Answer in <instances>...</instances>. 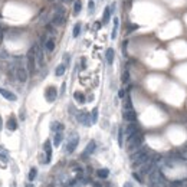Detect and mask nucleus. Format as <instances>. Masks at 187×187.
<instances>
[{
  "label": "nucleus",
  "mask_w": 187,
  "mask_h": 187,
  "mask_svg": "<svg viewBox=\"0 0 187 187\" xmlns=\"http://www.w3.org/2000/svg\"><path fill=\"white\" fill-rule=\"evenodd\" d=\"M148 158H150V157H148V150H147V148H141V147H140L138 150L132 151V154H131L132 167H138V165H141L143 163H145Z\"/></svg>",
  "instance_id": "obj_1"
},
{
  "label": "nucleus",
  "mask_w": 187,
  "mask_h": 187,
  "mask_svg": "<svg viewBox=\"0 0 187 187\" xmlns=\"http://www.w3.org/2000/svg\"><path fill=\"white\" fill-rule=\"evenodd\" d=\"M143 141H144L143 134L138 131L137 134L131 135L130 138H127V150H128L130 153L135 151V150H138V148L143 145Z\"/></svg>",
  "instance_id": "obj_2"
},
{
  "label": "nucleus",
  "mask_w": 187,
  "mask_h": 187,
  "mask_svg": "<svg viewBox=\"0 0 187 187\" xmlns=\"http://www.w3.org/2000/svg\"><path fill=\"white\" fill-rule=\"evenodd\" d=\"M64 19H65V7L62 4H56L55 6V13L52 16V25L55 26H59L64 23Z\"/></svg>",
  "instance_id": "obj_3"
},
{
  "label": "nucleus",
  "mask_w": 187,
  "mask_h": 187,
  "mask_svg": "<svg viewBox=\"0 0 187 187\" xmlns=\"http://www.w3.org/2000/svg\"><path fill=\"white\" fill-rule=\"evenodd\" d=\"M35 51H36V45H33L27 52V68H29V74H33L36 71V58H35Z\"/></svg>",
  "instance_id": "obj_4"
},
{
  "label": "nucleus",
  "mask_w": 187,
  "mask_h": 187,
  "mask_svg": "<svg viewBox=\"0 0 187 187\" xmlns=\"http://www.w3.org/2000/svg\"><path fill=\"white\" fill-rule=\"evenodd\" d=\"M78 143H79V137L78 134H72L69 138H68V143H66V153L71 154L75 151V148L78 147Z\"/></svg>",
  "instance_id": "obj_5"
},
{
  "label": "nucleus",
  "mask_w": 187,
  "mask_h": 187,
  "mask_svg": "<svg viewBox=\"0 0 187 187\" xmlns=\"http://www.w3.org/2000/svg\"><path fill=\"white\" fill-rule=\"evenodd\" d=\"M77 120L79 121V124H82L84 127H91L92 122H91V115H89L87 111H81L77 114Z\"/></svg>",
  "instance_id": "obj_6"
},
{
  "label": "nucleus",
  "mask_w": 187,
  "mask_h": 187,
  "mask_svg": "<svg viewBox=\"0 0 187 187\" xmlns=\"http://www.w3.org/2000/svg\"><path fill=\"white\" fill-rule=\"evenodd\" d=\"M45 98H46L48 102H53L58 98V89L55 87H48L46 91H45Z\"/></svg>",
  "instance_id": "obj_7"
},
{
  "label": "nucleus",
  "mask_w": 187,
  "mask_h": 187,
  "mask_svg": "<svg viewBox=\"0 0 187 187\" xmlns=\"http://www.w3.org/2000/svg\"><path fill=\"white\" fill-rule=\"evenodd\" d=\"M43 150H45V164H49L51 163V158H52V144H51V140H46L43 144Z\"/></svg>",
  "instance_id": "obj_8"
},
{
  "label": "nucleus",
  "mask_w": 187,
  "mask_h": 187,
  "mask_svg": "<svg viewBox=\"0 0 187 187\" xmlns=\"http://www.w3.org/2000/svg\"><path fill=\"white\" fill-rule=\"evenodd\" d=\"M137 132H138V125H137L135 122H130V124L127 125V128H125L124 134H125V137H127V138H130L131 135L137 134Z\"/></svg>",
  "instance_id": "obj_9"
},
{
  "label": "nucleus",
  "mask_w": 187,
  "mask_h": 187,
  "mask_svg": "<svg viewBox=\"0 0 187 187\" xmlns=\"http://www.w3.org/2000/svg\"><path fill=\"white\" fill-rule=\"evenodd\" d=\"M124 120L127 122H135L137 121V114L134 110H124V114H122Z\"/></svg>",
  "instance_id": "obj_10"
},
{
  "label": "nucleus",
  "mask_w": 187,
  "mask_h": 187,
  "mask_svg": "<svg viewBox=\"0 0 187 187\" xmlns=\"http://www.w3.org/2000/svg\"><path fill=\"white\" fill-rule=\"evenodd\" d=\"M16 78H17L19 82H26L27 81V71L25 68H22V66H19L16 69Z\"/></svg>",
  "instance_id": "obj_11"
},
{
  "label": "nucleus",
  "mask_w": 187,
  "mask_h": 187,
  "mask_svg": "<svg viewBox=\"0 0 187 187\" xmlns=\"http://www.w3.org/2000/svg\"><path fill=\"white\" fill-rule=\"evenodd\" d=\"M95 148H97V143L94 141V140H91L88 143V145H87V148L84 150V153H82V157L85 158V157H88V155H91L94 151H95Z\"/></svg>",
  "instance_id": "obj_12"
},
{
  "label": "nucleus",
  "mask_w": 187,
  "mask_h": 187,
  "mask_svg": "<svg viewBox=\"0 0 187 187\" xmlns=\"http://www.w3.org/2000/svg\"><path fill=\"white\" fill-rule=\"evenodd\" d=\"M0 95L3 98H6L7 101H16L17 99V97L13 92H10V91H7V89H4V88H0Z\"/></svg>",
  "instance_id": "obj_13"
},
{
  "label": "nucleus",
  "mask_w": 187,
  "mask_h": 187,
  "mask_svg": "<svg viewBox=\"0 0 187 187\" xmlns=\"http://www.w3.org/2000/svg\"><path fill=\"white\" fill-rule=\"evenodd\" d=\"M35 58H36V64L38 65H43V52L42 49L36 45V51H35Z\"/></svg>",
  "instance_id": "obj_14"
},
{
  "label": "nucleus",
  "mask_w": 187,
  "mask_h": 187,
  "mask_svg": "<svg viewBox=\"0 0 187 187\" xmlns=\"http://www.w3.org/2000/svg\"><path fill=\"white\" fill-rule=\"evenodd\" d=\"M114 58H115V52L112 48H108L107 52H105V59H107V64L108 65H112L114 64Z\"/></svg>",
  "instance_id": "obj_15"
},
{
  "label": "nucleus",
  "mask_w": 187,
  "mask_h": 187,
  "mask_svg": "<svg viewBox=\"0 0 187 187\" xmlns=\"http://www.w3.org/2000/svg\"><path fill=\"white\" fill-rule=\"evenodd\" d=\"M51 130L53 132H62L64 130H65V125L62 124V122L59 121H53L52 124H51Z\"/></svg>",
  "instance_id": "obj_16"
},
{
  "label": "nucleus",
  "mask_w": 187,
  "mask_h": 187,
  "mask_svg": "<svg viewBox=\"0 0 187 187\" xmlns=\"http://www.w3.org/2000/svg\"><path fill=\"white\" fill-rule=\"evenodd\" d=\"M6 127H7V130H10V131H16V130H17V121H16V118H14V117H10L9 121L6 122Z\"/></svg>",
  "instance_id": "obj_17"
},
{
  "label": "nucleus",
  "mask_w": 187,
  "mask_h": 187,
  "mask_svg": "<svg viewBox=\"0 0 187 187\" xmlns=\"http://www.w3.org/2000/svg\"><path fill=\"white\" fill-rule=\"evenodd\" d=\"M74 98H75V101H77L78 104H85V102H87V99H85V95H84L82 92H79V91L74 92Z\"/></svg>",
  "instance_id": "obj_18"
},
{
  "label": "nucleus",
  "mask_w": 187,
  "mask_h": 187,
  "mask_svg": "<svg viewBox=\"0 0 187 187\" xmlns=\"http://www.w3.org/2000/svg\"><path fill=\"white\" fill-rule=\"evenodd\" d=\"M111 9L110 7H105V10H104V16H102V25H107V23L110 22V17H111Z\"/></svg>",
  "instance_id": "obj_19"
},
{
  "label": "nucleus",
  "mask_w": 187,
  "mask_h": 187,
  "mask_svg": "<svg viewBox=\"0 0 187 187\" xmlns=\"http://www.w3.org/2000/svg\"><path fill=\"white\" fill-rule=\"evenodd\" d=\"M118 26H120V20H118V17H114V27H112V33H111V38H112V39H115V38H117Z\"/></svg>",
  "instance_id": "obj_20"
},
{
  "label": "nucleus",
  "mask_w": 187,
  "mask_h": 187,
  "mask_svg": "<svg viewBox=\"0 0 187 187\" xmlns=\"http://www.w3.org/2000/svg\"><path fill=\"white\" fill-rule=\"evenodd\" d=\"M62 140H64V134H62V132H55V137H53V145H55V147H59L61 143H62Z\"/></svg>",
  "instance_id": "obj_21"
},
{
  "label": "nucleus",
  "mask_w": 187,
  "mask_h": 187,
  "mask_svg": "<svg viewBox=\"0 0 187 187\" xmlns=\"http://www.w3.org/2000/svg\"><path fill=\"white\" fill-rule=\"evenodd\" d=\"M45 49H46L48 52H52V51L55 49V40H53V39H48V40L45 42Z\"/></svg>",
  "instance_id": "obj_22"
},
{
  "label": "nucleus",
  "mask_w": 187,
  "mask_h": 187,
  "mask_svg": "<svg viewBox=\"0 0 187 187\" xmlns=\"http://www.w3.org/2000/svg\"><path fill=\"white\" fill-rule=\"evenodd\" d=\"M81 10H82V1L81 0H75V3H74V14L75 16L79 14Z\"/></svg>",
  "instance_id": "obj_23"
},
{
  "label": "nucleus",
  "mask_w": 187,
  "mask_h": 187,
  "mask_svg": "<svg viewBox=\"0 0 187 187\" xmlns=\"http://www.w3.org/2000/svg\"><path fill=\"white\" fill-rule=\"evenodd\" d=\"M97 176L99 178H107V177L110 176V170L108 168H99L98 171H97Z\"/></svg>",
  "instance_id": "obj_24"
},
{
  "label": "nucleus",
  "mask_w": 187,
  "mask_h": 187,
  "mask_svg": "<svg viewBox=\"0 0 187 187\" xmlns=\"http://www.w3.org/2000/svg\"><path fill=\"white\" fill-rule=\"evenodd\" d=\"M65 71H66V66L64 65V64H61V65L56 66V69H55V75H56V77H62V75L65 74Z\"/></svg>",
  "instance_id": "obj_25"
},
{
  "label": "nucleus",
  "mask_w": 187,
  "mask_h": 187,
  "mask_svg": "<svg viewBox=\"0 0 187 187\" xmlns=\"http://www.w3.org/2000/svg\"><path fill=\"white\" fill-rule=\"evenodd\" d=\"M81 27H82V25H81L79 22L75 23L74 30H72V36H74V38H78V36H79V33H81Z\"/></svg>",
  "instance_id": "obj_26"
},
{
  "label": "nucleus",
  "mask_w": 187,
  "mask_h": 187,
  "mask_svg": "<svg viewBox=\"0 0 187 187\" xmlns=\"http://www.w3.org/2000/svg\"><path fill=\"white\" fill-rule=\"evenodd\" d=\"M38 176V170H36V167H32L30 168V171H29V174H27V178H29V181H33L35 178Z\"/></svg>",
  "instance_id": "obj_27"
},
{
  "label": "nucleus",
  "mask_w": 187,
  "mask_h": 187,
  "mask_svg": "<svg viewBox=\"0 0 187 187\" xmlns=\"http://www.w3.org/2000/svg\"><path fill=\"white\" fill-rule=\"evenodd\" d=\"M91 122L92 124H97L98 122V108H94L92 114H91Z\"/></svg>",
  "instance_id": "obj_28"
},
{
  "label": "nucleus",
  "mask_w": 187,
  "mask_h": 187,
  "mask_svg": "<svg viewBox=\"0 0 187 187\" xmlns=\"http://www.w3.org/2000/svg\"><path fill=\"white\" fill-rule=\"evenodd\" d=\"M124 110H134L132 108V102H131V98L127 97L125 98V102H124Z\"/></svg>",
  "instance_id": "obj_29"
},
{
  "label": "nucleus",
  "mask_w": 187,
  "mask_h": 187,
  "mask_svg": "<svg viewBox=\"0 0 187 187\" xmlns=\"http://www.w3.org/2000/svg\"><path fill=\"white\" fill-rule=\"evenodd\" d=\"M118 144H120V147H122V144H124V130L122 128L118 130Z\"/></svg>",
  "instance_id": "obj_30"
},
{
  "label": "nucleus",
  "mask_w": 187,
  "mask_h": 187,
  "mask_svg": "<svg viewBox=\"0 0 187 187\" xmlns=\"http://www.w3.org/2000/svg\"><path fill=\"white\" fill-rule=\"evenodd\" d=\"M0 160L4 161V163H7V161H9V154H7L6 151H1V153H0Z\"/></svg>",
  "instance_id": "obj_31"
},
{
  "label": "nucleus",
  "mask_w": 187,
  "mask_h": 187,
  "mask_svg": "<svg viewBox=\"0 0 187 187\" xmlns=\"http://www.w3.org/2000/svg\"><path fill=\"white\" fill-rule=\"evenodd\" d=\"M121 81H122V82H124V84H127V82L130 81V72H128V71H125V72L122 74Z\"/></svg>",
  "instance_id": "obj_32"
},
{
  "label": "nucleus",
  "mask_w": 187,
  "mask_h": 187,
  "mask_svg": "<svg viewBox=\"0 0 187 187\" xmlns=\"http://www.w3.org/2000/svg\"><path fill=\"white\" fill-rule=\"evenodd\" d=\"M88 9H89V13H94V10H95V3H94L92 0H89V3H88Z\"/></svg>",
  "instance_id": "obj_33"
},
{
  "label": "nucleus",
  "mask_w": 187,
  "mask_h": 187,
  "mask_svg": "<svg viewBox=\"0 0 187 187\" xmlns=\"http://www.w3.org/2000/svg\"><path fill=\"white\" fill-rule=\"evenodd\" d=\"M170 187H183V181H173L170 183Z\"/></svg>",
  "instance_id": "obj_34"
},
{
  "label": "nucleus",
  "mask_w": 187,
  "mask_h": 187,
  "mask_svg": "<svg viewBox=\"0 0 187 187\" xmlns=\"http://www.w3.org/2000/svg\"><path fill=\"white\" fill-rule=\"evenodd\" d=\"M132 177H134V178H135L138 183H143V178H141V176H140L138 173H132Z\"/></svg>",
  "instance_id": "obj_35"
},
{
  "label": "nucleus",
  "mask_w": 187,
  "mask_h": 187,
  "mask_svg": "<svg viewBox=\"0 0 187 187\" xmlns=\"http://www.w3.org/2000/svg\"><path fill=\"white\" fill-rule=\"evenodd\" d=\"M138 29V25H130V27H128V33L134 32V30H137Z\"/></svg>",
  "instance_id": "obj_36"
},
{
  "label": "nucleus",
  "mask_w": 187,
  "mask_h": 187,
  "mask_svg": "<svg viewBox=\"0 0 187 187\" xmlns=\"http://www.w3.org/2000/svg\"><path fill=\"white\" fill-rule=\"evenodd\" d=\"M118 97H120V98H125V89H120V91H118Z\"/></svg>",
  "instance_id": "obj_37"
},
{
  "label": "nucleus",
  "mask_w": 187,
  "mask_h": 187,
  "mask_svg": "<svg viewBox=\"0 0 187 187\" xmlns=\"http://www.w3.org/2000/svg\"><path fill=\"white\" fill-rule=\"evenodd\" d=\"M7 56H9V53L6 51H3V49L0 51V58H7Z\"/></svg>",
  "instance_id": "obj_38"
},
{
  "label": "nucleus",
  "mask_w": 187,
  "mask_h": 187,
  "mask_svg": "<svg viewBox=\"0 0 187 187\" xmlns=\"http://www.w3.org/2000/svg\"><path fill=\"white\" fill-rule=\"evenodd\" d=\"M85 62H87V59H85V58H82V59H81V64H82L81 69H85V68H87V64H85Z\"/></svg>",
  "instance_id": "obj_39"
},
{
  "label": "nucleus",
  "mask_w": 187,
  "mask_h": 187,
  "mask_svg": "<svg viewBox=\"0 0 187 187\" xmlns=\"http://www.w3.org/2000/svg\"><path fill=\"white\" fill-rule=\"evenodd\" d=\"M65 88H66V84L64 82V84H62V87H61V94H65Z\"/></svg>",
  "instance_id": "obj_40"
},
{
  "label": "nucleus",
  "mask_w": 187,
  "mask_h": 187,
  "mask_svg": "<svg viewBox=\"0 0 187 187\" xmlns=\"http://www.w3.org/2000/svg\"><path fill=\"white\" fill-rule=\"evenodd\" d=\"M101 25H102V23H99V22H97V23H95V25H94V27H95V29H97V30H98L99 27H101Z\"/></svg>",
  "instance_id": "obj_41"
},
{
  "label": "nucleus",
  "mask_w": 187,
  "mask_h": 187,
  "mask_svg": "<svg viewBox=\"0 0 187 187\" xmlns=\"http://www.w3.org/2000/svg\"><path fill=\"white\" fill-rule=\"evenodd\" d=\"M181 157H183V158H186V160H187V148L184 150V151H183V154H181Z\"/></svg>",
  "instance_id": "obj_42"
},
{
  "label": "nucleus",
  "mask_w": 187,
  "mask_h": 187,
  "mask_svg": "<svg viewBox=\"0 0 187 187\" xmlns=\"http://www.w3.org/2000/svg\"><path fill=\"white\" fill-rule=\"evenodd\" d=\"M124 187H132V184H131V183H130V181H127V183L124 184Z\"/></svg>",
  "instance_id": "obj_43"
},
{
  "label": "nucleus",
  "mask_w": 187,
  "mask_h": 187,
  "mask_svg": "<svg viewBox=\"0 0 187 187\" xmlns=\"http://www.w3.org/2000/svg\"><path fill=\"white\" fill-rule=\"evenodd\" d=\"M1 127H3V120H1V117H0V131H1Z\"/></svg>",
  "instance_id": "obj_44"
},
{
  "label": "nucleus",
  "mask_w": 187,
  "mask_h": 187,
  "mask_svg": "<svg viewBox=\"0 0 187 187\" xmlns=\"http://www.w3.org/2000/svg\"><path fill=\"white\" fill-rule=\"evenodd\" d=\"M25 187H33V184H32V183H27V184H26Z\"/></svg>",
  "instance_id": "obj_45"
},
{
  "label": "nucleus",
  "mask_w": 187,
  "mask_h": 187,
  "mask_svg": "<svg viewBox=\"0 0 187 187\" xmlns=\"http://www.w3.org/2000/svg\"><path fill=\"white\" fill-rule=\"evenodd\" d=\"M0 39H1V27H0Z\"/></svg>",
  "instance_id": "obj_46"
},
{
  "label": "nucleus",
  "mask_w": 187,
  "mask_h": 187,
  "mask_svg": "<svg viewBox=\"0 0 187 187\" xmlns=\"http://www.w3.org/2000/svg\"><path fill=\"white\" fill-rule=\"evenodd\" d=\"M61 1H64V3H65V1H68V0H61Z\"/></svg>",
  "instance_id": "obj_47"
}]
</instances>
